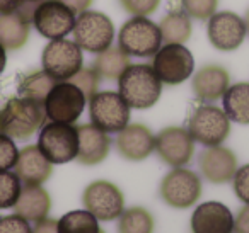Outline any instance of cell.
<instances>
[{"instance_id":"cell-43","label":"cell","mask_w":249,"mask_h":233,"mask_svg":"<svg viewBox=\"0 0 249 233\" xmlns=\"http://www.w3.org/2000/svg\"><path fill=\"white\" fill-rule=\"evenodd\" d=\"M24 2H33V4H36V2H41V0H24Z\"/></svg>"},{"instance_id":"cell-6","label":"cell","mask_w":249,"mask_h":233,"mask_svg":"<svg viewBox=\"0 0 249 233\" xmlns=\"http://www.w3.org/2000/svg\"><path fill=\"white\" fill-rule=\"evenodd\" d=\"M188 133L196 143L205 147H217L224 143L231 133V119L224 109L210 104L196 107L188 121Z\"/></svg>"},{"instance_id":"cell-42","label":"cell","mask_w":249,"mask_h":233,"mask_svg":"<svg viewBox=\"0 0 249 233\" xmlns=\"http://www.w3.org/2000/svg\"><path fill=\"white\" fill-rule=\"evenodd\" d=\"M244 24H246V31H248V34H249V11L246 12V17H244Z\"/></svg>"},{"instance_id":"cell-20","label":"cell","mask_w":249,"mask_h":233,"mask_svg":"<svg viewBox=\"0 0 249 233\" xmlns=\"http://www.w3.org/2000/svg\"><path fill=\"white\" fill-rule=\"evenodd\" d=\"M79 134V150H77V160L84 165H97L109 153L111 140L107 133L101 131L92 123L77 126Z\"/></svg>"},{"instance_id":"cell-9","label":"cell","mask_w":249,"mask_h":233,"mask_svg":"<svg viewBox=\"0 0 249 233\" xmlns=\"http://www.w3.org/2000/svg\"><path fill=\"white\" fill-rule=\"evenodd\" d=\"M86 96L72 82H56L45 99V113L50 121L73 124L86 107Z\"/></svg>"},{"instance_id":"cell-15","label":"cell","mask_w":249,"mask_h":233,"mask_svg":"<svg viewBox=\"0 0 249 233\" xmlns=\"http://www.w3.org/2000/svg\"><path fill=\"white\" fill-rule=\"evenodd\" d=\"M160 160L171 167H184L195 153V140L188 130L171 126L156 136V148Z\"/></svg>"},{"instance_id":"cell-35","label":"cell","mask_w":249,"mask_h":233,"mask_svg":"<svg viewBox=\"0 0 249 233\" xmlns=\"http://www.w3.org/2000/svg\"><path fill=\"white\" fill-rule=\"evenodd\" d=\"M0 233H33V228L22 216L11 215L0 218Z\"/></svg>"},{"instance_id":"cell-3","label":"cell","mask_w":249,"mask_h":233,"mask_svg":"<svg viewBox=\"0 0 249 233\" xmlns=\"http://www.w3.org/2000/svg\"><path fill=\"white\" fill-rule=\"evenodd\" d=\"M118 43L128 56L149 58L162 46L159 26L143 16H135L123 24L118 34Z\"/></svg>"},{"instance_id":"cell-2","label":"cell","mask_w":249,"mask_h":233,"mask_svg":"<svg viewBox=\"0 0 249 233\" xmlns=\"http://www.w3.org/2000/svg\"><path fill=\"white\" fill-rule=\"evenodd\" d=\"M46 119L45 106L26 97H14L0 111L2 133L12 140H29Z\"/></svg>"},{"instance_id":"cell-27","label":"cell","mask_w":249,"mask_h":233,"mask_svg":"<svg viewBox=\"0 0 249 233\" xmlns=\"http://www.w3.org/2000/svg\"><path fill=\"white\" fill-rule=\"evenodd\" d=\"M99 219L87 209H75L58 219V233H99Z\"/></svg>"},{"instance_id":"cell-38","label":"cell","mask_w":249,"mask_h":233,"mask_svg":"<svg viewBox=\"0 0 249 233\" xmlns=\"http://www.w3.org/2000/svg\"><path fill=\"white\" fill-rule=\"evenodd\" d=\"M33 233H58V221L52 218L41 219L35 225Z\"/></svg>"},{"instance_id":"cell-28","label":"cell","mask_w":249,"mask_h":233,"mask_svg":"<svg viewBox=\"0 0 249 233\" xmlns=\"http://www.w3.org/2000/svg\"><path fill=\"white\" fill-rule=\"evenodd\" d=\"M56 80L53 77H50L45 70H41V72H35L22 79L21 85H19V94H21V97H26V99L45 104L46 96H48V92L53 89Z\"/></svg>"},{"instance_id":"cell-5","label":"cell","mask_w":249,"mask_h":233,"mask_svg":"<svg viewBox=\"0 0 249 233\" xmlns=\"http://www.w3.org/2000/svg\"><path fill=\"white\" fill-rule=\"evenodd\" d=\"M130 109L132 107L120 96V92L113 90L96 92L89 99L90 121L104 133H120L124 126H128Z\"/></svg>"},{"instance_id":"cell-19","label":"cell","mask_w":249,"mask_h":233,"mask_svg":"<svg viewBox=\"0 0 249 233\" xmlns=\"http://www.w3.org/2000/svg\"><path fill=\"white\" fill-rule=\"evenodd\" d=\"M52 165L53 164L41 153L38 145H29L19 151L14 174L22 185H41L52 175Z\"/></svg>"},{"instance_id":"cell-8","label":"cell","mask_w":249,"mask_h":233,"mask_svg":"<svg viewBox=\"0 0 249 233\" xmlns=\"http://www.w3.org/2000/svg\"><path fill=\"white\" fill-rule=\"evenodd\" d=\"M43 70L56 82L70 80L82 68L84 56L82 50L75 41L69 39H52L46 45L41 56Z\"/></svg>"},{"instance_id":"cell-16","label":"cell","mask_w":249,"mask_h":233,"mask_svg":"<svg viewBox=\"0 0 249 233\" xmlns=\"http://www.w3.org/2000/svg\"><path fill=\"white\" fill-rule=\"evenodd\" d=\"M198 165L207 181L212 184H225L232 181L237 170V158L225 147H207L200 153Z\"/></svg>"},{"instance_id":"cell-7","label":"cell","mask_w":249,"mask_h":233,"mask_svg":"<svg viewBox=\"0 0 249 233\" xmlns=\"http://www.w3.org/2000/svg\"><path fill=\"white\" fill-rule=\"evenodd\" d=\"M38 148L52 164H67L77 158L79 134L77 128L67 123L45 124L39 131Z\"/></svg>"},{"instance_id":"cell-22","label":"cell","mask_w":249,"mask_h":233,"mask_svg":"<svg viewBox=\"0 0 249 233\" xmlns=\"http://www.w3.org/2000/svg\"><path fill=\"white\" fill-rule=\"evenodd\" d=\"M50 208H52V199L41 185H22L18 202L14 204L16 215L22 216L29 223L45 219Z\"/></svg>"},{"instance_id":"cell-39","label":"cell","mask_w":249,"mask_h":233,"mask_svg":"<svg viewBox=\"0 0 249 233\" xmlns=\"http://www.w3.org/2000/svg\"><path fill=\"white\" fill-rule=\"evenodd\" d=\"M62 4H65L73 14H80L84 11H89L92 0H60Z\"/></svg>"},{"instance_id":"cell-18","label":"cell","mask_w":249,"mask_h":233,"mask_svg":"<svg viewBox=\"0 0 249 233\" xmlns=\"http://www.w3.org/2000/svg\"><path fill=\"white\" fill-rule=\"evenodd\" d=\"M116 148L126 160L140 162L156 148V136L143 124H128L118 133Z\"/></svg>"},{"instance_id":"cell-26","label":"cell","mask_w":249,"mask_h":233,"mask_svg":"<svg viewBox=\"0 0 249 233\" xmlns=\"http://www.w3.org/2000/svg\"><path fill=\"white\" fill-rule=\"evenodd\" d=\"M159 31L166 45H184L191 36V21L183 11L169 12L160 21Z\"/></svg>"},{"instance_id":"cell-25","label":"cell","mask_w":249,"mask_h":233,"mask_svg":"<svg viewBox=\"0 0 249 233\" xmlns=\"http://www.w3.org/2000/svg\"><path fill=\"white\" fill-rule=\"evenodd\" d=\"M132 65L130 56L118 46V48H107L104 51L97 53V58L94 60L92 68L97 72L101 79L118 80L120 75Z\"/></svg>"},{"instance_id":"cell-21","label":"cell","mask_w":249,"mask_h":233,"mask_svg":"<svg viewBox=\"0 0 249 233\" xmlns=\"http://www.w3.org/2000/svg\"><path fill=\"white\" fill-rule=\"evenodd\" d=\"M229 72L224 67L205 65L193 77V92L203 102H213L220 99L229 87Z\"/></svg>"},{"instance_id":"cell-40","label":"cell","mask_w":249,"mask_h":233,"mask_svg":"<svg viewBox=\"0 0 249 233\" xmlns=\"http://www.w3.org/2000/svg\"><path fill=\"white\" fill-rule=\"evenodd\" d=\"M24 5V0H0V16L14 14Z\"/></svg>"},{"instance_id":"cell-11","label":"cell","mask_w":249,"mask_h":233,"mask_svg":"<svg viewBox=\"0 0 249 233\" xmlns=\"http://www.w3.org/2000/svg\"><path fill=\"white\" fill-rule=\"evenodd\" d=\"M201 194V181L193 170L174 167L160 182V196L171 208L186 209L198 201Z\"/></svg>"},{"instance_id":"cell-33","label":"cell","mask_w":249,"mask_h":233,"mask_svg":"<svg viewBox=\"0 0 249 233\" xmlns=\"http://www.w3.org/2000/svg\"><path fill=\"white\" fill-rule=\"evenodd\" d=\"M19 150L12 138L0 133V170H11L18 162Z\"/></svg>"},{"instance_id":"cell-41","label":"cell","mask_w":249,"mask_h":233,"mask_svg":"<svg viewBox=\"0 0 249 233\" xmlns=\"http://www.w3.org/2000/svg\"><path fill=\"white\" fill-rule=\"evenodd\" d=\"M5 63H7V55H5V48L0 45V73L4 72Z\"/></svg>"},{"instance_id":"cell-24","label":"cell","mask_w":249,"mask_h":233,"mask_svg":"<svg viewBox=\"0 0 249 233\" xmlns=\"http://www.w3.org/2000/svg\"><path fill=\"white\" fill-rule=\"evenodd\" d=\"M224 113L234 123L249 124V82L227 87L222 96Z\"/></svg>"},{"instance_id":"cell-29","label":"cell","mask_w":249,"mask_h":233,"mask_svg":"<svg viewBox=\"0 0 249 233\" xmlns=\"http://www.w3.org/2000/svg\"><path fill=\"white\" fill-rule=\"evenodd\" d=\"M154 218L145 208L123 209L118 221V233H152Z\"/></svg>"},{"instance_id":"cell-12","label":"cell","mask_w":249,"mask_h":233,"mask_svg":"<svg viewBox=\"0 0 249 233\" xmlns=\"http://www.w3.org/2000/svg\"><path fill=\"white\" fill-rule=\"evenodd\" d=\"M33 24L45 38L62 39L72 33L75 26V14L60 0H43L35 7Z\"/></svg>"},{"instance_id":"cell-30","label":"cell","mask_w":249,"mask_h":233,"mask_svg":"<svg viewBox=\"0 0 249 233\" xmlns=\"http://www.w3.org/2000/svg\"><path fill=\"white\" fill-rule=\"evenodd\" d=\"M22 184L11 170H0V209L14 208L21 194Z\"/></svg>"},{"instance_id":"cell-34","label":"cell","mask_w":249,"mask_h":233,"mask_svg":"<svg viewBox=\"0 0 249 233\" xmlns=\"http://www.w3.org/2000/svg\"><path fill=\"white\" fill-rule=\"evenodd\" d=\"M120 4L126 12L133 16H150L152 12L157 11L160 0H120Z\"/></svg>"},{"instance_id":"cell-13","label":"cell","mask_w":249,"mask_h":233,"mask_svg":"<svg viewBox=\"0 0 249 233\" xmlns=\"http://www.w3.org/2000/svg\"><path fill=\"white\" fill-rule=\"evenodd\" d=\"M82 202L89 213L101 221H113L120 218L124 209V198L114 184L107 181H96L86 187Z\"/></svg>"},{"instance_id":"cell-32","label":"cell","mask_w":249,"mask_h":233,"mask_svg":"<svg viewBox=\"0 0 249 233\" xmlns=\"http://www.w3.org/2000/svg\"><path fill=\"white\" fill-rule=\"evenodd\" d=\"M99 80H101V77L97 75V72L92 68V67H89V68H84L82 67V68H80L69 82H72L73 85L79 87V89L82 90L84 96H86V99H90V97L97 92Z\"/></svg>"},{"instance_id":"cell-45","label":"cell","mask_w":249,"mask_h":233,"mask_svg":"<svg viewBox=\"0 0 249 233\" xmlns=\"http://www.w3.org/2000/svg\"><path fill=\"white\" fill-rule=\"evenodd\" d=\"M0 133H2V128H0Z\"/></svg>"},{"instance_id":"cell-17","label":"cell","mask_w":249,"mask_h":233,"mask_svg":"<svg viewBox=\"0 0 249 233\" xmlns=\"http://www.w3.org/2000/svg\"><path fill=\"white\" fill-rule=\"evenodd\" d=\"M193 233H234V216L231 209L218 201L196 206L191 216Z\"/></svg>"},{"instance_id":"cell-10","label":"cell","mask_w":249,"mask_h":233,"mask_svg":"<svg viewBox=\"0 0 249 233\" xmlns=\"http://www.w3.org/2000/svg\"><path fill=\"white\" fill-rule=\"evenodd\" d=\"M152 68L162 83L178 85L193 75L195 60L184 45H164L154 55Z\"/></svg>"},{"instance_id":"cell-37","label":"cell","mask_w":249,"mask_h":233,"mask_svg":"<svg viewBox=\"0 0 249 233\" xmlns=\"http://www.w3.org/2000/svg\"><path fill=\"white\" fill-rule=\"evenodd\" d=\"M234 233H249V204L239 209L234 218Z\"/></svg>"},{"instance_id":"cell-23","label":"cell","mask_w":249,"mask_h":233,"mask_svg":"<svg viewBox=\"0 0 249 233\" xmlns=\"http://www.w3.org/2000/svg\"><path fill=\"white\" fill-rule=\"evenodd\" d=\"M29 36V17L22 12L0 16V45L9 50H19Z\"/></svg>"},{"instance_id":"cell-1","label":"cell","mask_w":249,"mask_h":233,"mask_svg":"<svg viewBox=\"0 0 249 233\" xmlns=\"http://www.w3.org/2000/svg\"><path fill=\"white\" fill-rule=\"evenodd\" d=\"M118 89L130 107L149 109L159 100L162 82L152 65H130L118 79Z\"/></svg>"},{"instance_id":"cell-44","label":"cell","mask_w":249,"mask_h":233,"mask_svg":"<svg viewBox=\"0 0 249 233\" xmlns=\"http://www.w3.org/2000/svg\"><path fill=\"white\" fill-rule=\"evenodd\" d=\"M99 233H104V230H99Z\"/></svg>"},{"instance_id":"cell-31","label":"cell","mask_w":249,"mask_h":233,"mask_svg":"<svg viewBox=\"0 0 249 233\" xmlns=\"http://www.w3.org/2000/svg\"><path fill=\"white\" fill-rule=\"evenodd\" d=\"M218 0H181V7L188 17L207 21L217 11Z\"/></svg>"},{"instance_id":"cell-4","label":"cell","mask_w":249,"mask_h":233,"mask_svg":"<svg viewBox=\"0 0 249 233\" xmlns=\"http://www.w3.org/2000/svg\"><path fill=\"white\" fill-rule=\"evenodd\" d=\"M73 41L80 50L89 53H101L107 50L114 41V26L111 19L103 12L84 11L75 17Z\"/></svg>"},{"instance_id":"cell-36","label":"cell","mask_w":249,"mask_h":233,"mask_svg":"<svg viewBox=\"0 0 249 233\" xmlns=\"http://www.w3.org/2000/svg\"><path fill=\"white\" fill-rule=\"evenodd\" d=\"M234 181V192L244 204H249V164L237 168L232 177Z\"/></svg>"},{"instance_id":"cell-14","label":"cell","mask_w":249,"mask_h":233,"mask_svg":"<svg viewBox=\"0 0 249 233\" xmlns=\"http://www.w3.org/2000/svg\"><path fill=\"white\" fill-rule=\"evenodd\" d=\"M208 39L212 46L220 51H234L242 45L246 34L244 19L239 17L234 12H215L208 19Z\"/></svg>"}]
</instances>
